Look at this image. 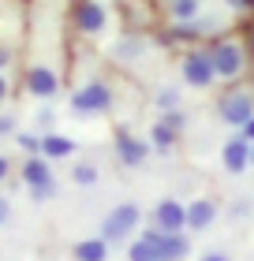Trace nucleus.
I'll return each mask as SVG.
<instances>
[{
    "instance_id": "9d476101",
    "label": "nucleus",
    "mask_w": 254,
    "mask_h": 261,
    "mask_svg": "<svg viewBox=\"0 0 254 261\" xmlns=\"http://www.w3.org/2000/svg\"><path fill=\"white\" fill-rule=\"evenodd\" d=\"M27 86H30V93L34 97H41V101H49L53 93H56V75L49 67H30V75H27Z\"/></svg>"
},
{
    "instance_id": "393cba45",
    "label": "nucleus",
    "mask_w": 254,
    "mask_h": 261,
    "mask_svg": "<svg viewBox=\"0 0 254 261\" xmlns=\"http://www.w3.org/2000/svg\"><path fill=\"white\" fill-rule=\"evenodd\" d=\"M239 138H243V142H254V116L247 120V127H243V135H239Z\"/></svg>"
},
{
    "instance_id": "5701e85b",
    "label": "nucleus",
    "mask_w": 254,
    "mask_h": 261,
    "mask_svg": "<svg viewBox=\"0 0 254 261\" xmlns=\"http://www.w3.org/2000/svg\"><path fill=\"white\" fill-rule=\"evenodd\" d=\"M0 135H15V120L11 116H0Z\"/></svg>"
},
{
    "instance_id": "7c9ffc66",
    "label": "nucleus",
    "mask_w": 254,
    "mask_h": 261,
    "mask_svg": "<svg viewBox=\"0 0 254 261\" xmlns=\"http://www.w3.org/2000/svg\"><path fill=\"white\" fill-rule=\"evenodd\" d=\"M4 64H8V53H4V49H0V67H4Z\"/></svg>"
},
{
    "instance_id": "dca6fc26",
    "label": "nucleus",
    "mask_w": 254,
    "mask_h": 261,
    "mask_svg": "<svg viewBox=\"0 0 254 261\" xmlns=\"http://www.w3.org/2000/svg\"><path fill=\"white\" fill-rule=\"evenodd\" d=\"M108 257V239H82L75 243V261H105Z\"/></svg>"
},
{
    "instance_id": "aec40b11",
    "label": "nucleus",
    "mask_w": 254,
    "mask_h": 261,
    "mask_svg": "<svg viewBox=\"0 0 254 261\" xmlns=\"http://www.w3.org/2000/svg\"><path fill=\"white\" fill-rule=\"evenodd\" d=\"M176 105H179L176 90H161V93H157V109H161V112H176Z\"/></svg>"
},
{
    "instance_id": "f03ea898",
    "label": "nucleus",
    "mask_w": 254,
    "mask_h": 261,
    "mask_svg": "<svg viewBox=\"0 0 254 261\" xmlns=\"http://www.w3.org/2000/svg\"><path fill=\"white\" fill-rule=\"evenodd\" d=\"M138 205H116L112 213L105 217V224H101V239H108V243H116V239H127L131 231H135V224H138Z\"/></svg>"
},
{
    "instance_id": "7ed1b4c3",
    "label": "nucleus",
    "mask_w": 254,
    "mask_h": 261,
    "mask_svg": "<svg viewBox=\"0 0 254 261\" xmlns=\"http://www.w3.org/2000/svg\"><path fill=\"white\" fill-rule=\"evenodd\" d=\"M210 60H213V75L217 79H236L243 71V49L236 41H221L210 49Z\"/></svg>"
},
{
    "instance_id": "b1692460",
    "label": "nucleus",
    "mask_w": 254,
    "mask_h": 261,
    "mask_svg": "<svg viewBox=\"0 0 254 261\" xmlns=\"http://www.w3.org/2000/svg\"><path fill=\"white\" fill-rule=\"evenodd\" d=\"M8 217H11V205H8V198H0V224H8Z\"/></svg>"
},
{
    "instance_id": "20e7f679",
    "label": "nucleus",
    "mask_w": 254,
    "mask_h": 261,
    "mask_svg": "<svg viewBox=\"0 0 254 261\" xmlns=\"http://www.w3.org/2000/svg\"><path fill=\"white\" fill-rule=\"evenodd\" d=\"M112 105V93H108L105 82H90L79 93H71V109L75 112H105Z\"/></svg>"
},
{
    "instance_id": "cd10ccee",
    "label": "nucleus",
    "mask_w": 254,
    "mask_h": 261,
    "mask_svg": "<svg viewBox=\"0 0 254 261\" xmlns=\"http://www.w3.org/2000/svg\"><path fill=\"white\" fill-rule=\"evenodd\" d=\"M202 261H228V257H224V254H205Z\"/></svg>"
},
{
    "instance_id": "f3484780",
    "label": "nucleus",
    "mask_w": 254,
    "mask_h": 261,
    "mask_svg": "<svg viewBox=\"0 0 254 261\" xmlns=\"http://www.w3.org/2000/svg\"><path fill=\"white\" fill-rule=\"evenodd\" d=\"M198 15V0H172V19H195Z\"/></svg>"
},
{
    "instance_id": "f8f14e48",
    "label": "nucleus",
    "mask_w": 254,
    "mask_h": 261,
    "mask_svg": "<svg viewBox=\"0 0 254 261\" xmlns=\"http://www.w3.org/2000/svg\"><path fill=\"white\" fill-rule=\"evenodd\" d=\"M213 220H217V205H213V201L198 198V201H191V205H187V228L202 231V228H210Z\"/></svg>"
},
{
    "instance_id": "2f4dec72",
    "label": "nucleus",
    "mask_w": 254,
    "mask_h": 261,
    "mask_svg": "<svg viewBox=\"0 0 254 261\" xmlns=\"http://www.w3.org/2000/svg\"><path fill=\"white\" fill-rule=\"evenodd\" d=\"M250 164H254V142H250Z\"/></svg>"
},
{
    "instance_id": "6e6552de",
    "label": "nucleus",
    "mask_w": 254,
    "mask_h": 261,
    "mask_svg": "<svg viewBox=\"0 0 254 261\" xmlns=\"http://www.w3.org/2000/svg\"><path fill=\"white\" fill-rule=\"evenodd\" d=\"M127 261H161V231L150 228L146 235H138L127 250Z\"/></svg>"
},
{
    "instance_id": "f257e3e1",
    "label": "nucleus",
    "mask_w": 254,
    "mask_h": 261,
    "mask_svg": "<svg viewBox=\"0 0 254 261\" xmlns=\"http://www.w3.org/2000/svg\"><path fill=\"white\" fill-rule=\"evenodd\" d=\"M22 179H27L34 201H45V198L56 194V179H53V172H49V164H45V157H30L27 164H22Z\"/></svg>"
},
{
    "instance_id": "39448f33",
    "label": "nucleus",
    "mask_w": 254,
    "mask_h": 261,
    "mask_svg": "<svg viewBox=\"0 0 254 261\" xmlns=\"http://www.w3.org/2000/svg\"><path fill=\"white\" fill-rule=\"evenodd\" d=\"M254 116V97L250 93H228V97L221 101V120L228 127H247V120Z\"/></svg>"
},
{
    "instance_id": "412c9836",
    "label": "nucleus",
    "mask_w": 254,
    "mask_h": 261,
    "mask_svg": "<svg viewBox=\"0 0 254 261\" xmlns=\"http://www.w3.org/2000/svg\"><path fill=\"white\" fill-rule=\"evenodd\" d=\"M116 53H120V56H135V53H138V41H120Z\"/></svg>"
},
{
    "instance_id": "9b49d317",
    "label": "nucleus",
    "mask_w": 254,
    "mask_h": 261,
    "mask_svg": "<svg viewBox=\"0 0 254 261\" xmlns=\"http://www.w3.org/2000/svg\"><path fill=\"white\" fill-rule=\"evenodd\" d=\"M79 30L82 34H101L105 30V8L98 4V0L79 4Z\"/></svg>"
},
{
    "instance_id": "4468645a",
    "label": "nucleus",
    "mask_w": 254,
    "mask_h": 261,
    "mask_svg": "<svg viewBox=\"0 0 254 261\" xmlns=\"http://www.w3.org/2000/svg\"><path fill=\"white\" fill-rule=\"evenodd\" d=\"M116 153H120V161H124L127 168H135V164L146 161V146H142L138 138H131V135H120L116 138Z\"/></svg>"
},
{
    "instance_id": "2eb2a0df",
    "label": "nucleus",
    "mask_w": 254,
    "mask_h": 261,
    "mask_svg": "<svg viewBox=\"0 0 254 261\" xmlns=\"http://www.w3.org/2000/svg\"><path fill=\"white\" fill-rule=\"evenodd\" d=\"M41 153H45L49 161L71 157V153H75V142H71V138H64V135H45V138H41Z\"/></svg>"
},
{
    "instance_id": "a878e982",
    "label": "nucleus",
    "mask_w": 254,
    "mask_h": 261,
    "mask_svg": "<svg viewBox=\"0 0 254 261\" xmlns=\"http://www.w3.org/2000/svg\"><path fill=\"white\" fill-rule=\"evenodd\" d=\"M19 142H22V146H27V149H41V142H38V138H34V135H22Z\"/></svg>"
},
{
    "instance_id": "a211bd4d",
    "label": "nucleus",
    "mask_w": 254,
    "mask_h": 261,
    "mask_svg": "<svg viewBox=\"0 0 254 261\" xmlns=\"http://www.w3.org/2000/svg\"><path fill=\"white\" fill-rule=\"evenodd\" d=\"M172 138H176V130L168 127V123H153V142H157L161 149H168V146H172Z\"/></svg>"
},
{
    "instance_id": "c85d7f7f",
    "label": "nucleus",
    "mask_w": 254,
    "mask_h": 261,
    "mask_svg": "<svg viewBox=\"0 0 254 261\" xmlns=\"http://www.w3.org/2000/svg\"><path fill=\"white\" fill-rule=\"evenodd\" d=\"M4 175H8V161L0 157V179H4Z\"/></svg>"
},
{
    "instance_id": "ddd939ff",
    "label": "nucleus",
    "mask_w": 254,
    "mask_h": 261,
    "mask_svg": "<svg viewBox=\"0 0 254 261\" xmlns=\"http://www.w3.org/2000/svg\"><path fill=\"white\" fill-rule=\"evenodd\" d=\"M187 254H191V243L183 239V231L161 235V261H183Z\"/></svg>"
},
{
    "instance_id": "4be33fe9",
    "label": "nucleus",
    "mask_w": 254,
    "mask_h": 261,
    "mask_svg": "<svg viewBox=\"0 0 254 261\" xmlns=\"http://www.w3.org/2000/svg\"><path fill=\"white\" fill-rule=\"evenodd\" d=\"M161 123H168V127H172V130H179V127H183V116H179V112H168L165 116V120Z\"/></svg>"
},
{
    "instance_id": "c756f323",
    "label": "nucleus",
    "mask_w": 254,
    "mask_h": 261,
    "mask_svg": "<svg viewBox=\"0 0 254 261\" xmlns=\"http://www.w3.org/2000/svg\"><path fill=\"white\" fill-rule=\"evenodd\" d=\"M228 4H232V8H247V0H228Z\"/></svg>"
},
{
    "instance_id": "6ab92c4d",
    "label": "nucleus",
    "mask_w": 254,
    "mask_h": 261,
    "mask_svg": "<svg viewBox=\"0 0 254 261\" xmlns=\"http://www.w3.org/2000/svg\"><path fill=\"white\" fill-rule=\"evenodd\" d=\"M75 183L79 187H94L98 183V168H94V164H79L75 168Z\"/></svg>"
},
{
    "instance_id": "0eeeda50",
    "label": "nucleus",
    "mask_w": 254,
    "mask_h": 261,
    "mask_svg": "<svg viewBox=\"0 0 254 261\" xmlns=\"http://www.w3.org/2000/svg\"><path fill=\"white\" fill-rule=\"evenodd\" d=\"M183 79L191 82V86H210V82L217 79L210 53H187L183 56Z\"/></svg>"
},
{
    "instance_id": "bb28decb",
    "label": "nucleus",
    "mask_w": 254,
    "mask_h": 261,
    "mask_svg": "<svg viewBox=\"0 0 254 261\" xmlns=\"http://www.w3.org/2000/svg\"><path fill=\"white\" fill-rule=\"evenodd\" d=\"M4 97H8V79L0 75V101H4Z\"/></svg>"
},
{
    "instance_id": "423d86ee",
    "label": "nucleus",
    "mask_w": 254,
    "mask_h": 261,
    "mask_svg": "<svg viewBox=\"0 0 254 261\" xmlns=\"http://www.w3.org/2000/svg\"><path fill=\"white\" fill-rule=\"evenodd\" d=\"M153 228L168 235V231H183L187 228V205H179V201H161V205L153 209Z\"/></svg>"
},
{
    "instance_id": "473e14b6",
    "label": "nucleus",
    "mask_w": 254,
    "mask_h": 261,
    "mask_svg": "<svg viewBox=\"0 0 254 261\" xmlns=\"http://www.w3.org/2000/svg\"><path fill=\"white\" fill-rule=\"evenodd\" d=\"M247 8H254V0H247Z\"/></svg>"
},
{
    "instance_id": "1a4fd4ad",
    "label": "nucleus",
    "mask_w": 254,
    "mask_h": 261,
    "mask_svg": "<svg viewBox=\"0 0 254 261\" xmlns=\"http://www.w3.org/2000/svg\"><path fill=\"white\" fill-rule=\"evenodd\" d=\"M221 161H224V168L232 172V175L247 172V164H250V142H243V138H232V142L224 146Z\"/></svg>"
}]
</instances>
